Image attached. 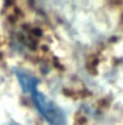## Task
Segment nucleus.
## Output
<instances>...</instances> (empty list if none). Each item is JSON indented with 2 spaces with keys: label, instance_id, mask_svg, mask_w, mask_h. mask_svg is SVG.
Returning <instances> with one entry per match:
<instances>
[{
  "label": "nucleus",
  "instance_id": "obj_1",
  "mask_svg": "<svg viewBox=\"0 0 123 125\" xmlns=\"http://www.w3.org/2000/svg\"><path fill=\"white\" fill-rule=\"evenodd\" d=\"M31 95H33V99H34L38 112L41 113L42 117L50 125H66L64 113L53 100H50L45 94L39 91H34Z\"/></svg>",
  "mask_w": 123,
  "mask_h": 125
},
{
  "label": "nucleus",
  "instance_id": "obj_2",
  "mask_svg": "<svg viewBox=\"0 0 123 125\" xmlns=\"http://www.w3.org/2000/svg\"><path fill=\"white\" fill-rule=\"evenodd\" d=\"M16 76H17L20 85L25 93L33 94L34 91H37L38 80L34 76H31L30 73L25 72V70H16Z\"/></svg>",
  "mask_w": 123,
  "mask_h": 125
},
{
  "label": "nucleus",
  "instance_id": "obj_3",
  "mask_svg": "<svg viewBox=\"0 0 123 125\" xmlns=\"http://www.w3.org/2000/svg\"><path fill=\"white\" fill-rule=\"evenodd\" d=\"M9 125H17V124H9Z\"/></svg>",
  "mask_w": 123,
  "mask_h": 125
}]
</instances>
